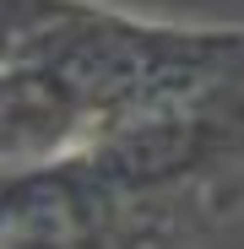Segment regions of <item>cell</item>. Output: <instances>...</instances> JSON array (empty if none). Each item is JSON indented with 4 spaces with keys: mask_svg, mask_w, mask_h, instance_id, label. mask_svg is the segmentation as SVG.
<instances>
[{
    "mask_svg": "<svg viewBox=\"0 0 244 249\" xmlns=\"http://www.w3.org/2000/svg\"><path fill=\"white\" fill-rule=\"evenodd\" d=\"M233 228L244 22L0 0V249H212Z\"/></svg>",
    "mask_w": 244,
    "mask_h": 249,
    "instance_id": "obj_1",
    "label": "cell"
}]
</instances>
